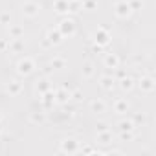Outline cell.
<instances>
[{"label":"cell","instance_id":"cell-1","mask_svg":"<svg viewBox=\"0 0 156 156\" xmlns=\"http://www.w3.org/2000/svg\"><path fill=\"white\" fill-rule=\"evenodd\" d=\"M31 70H33V62H31L30 59L18 62V72H20V74H30Z\"/></svg>","mask_w":156,"mask_h":156},{"label":"cell","instance_id":"cell-2","mask_svg":"<svg viewBox=\"0 0 156 156\" xmlns=\"http://www.w3.org/2000/svg\"><path fill=\"white\" fill-rule=\"evenodd\" d=\"M61 30H62V33H74V22L72 20H62Z\"/></svg>","mask_w":156,"mask_h":156},{"label":"cell","instance_id":"cell-3","mask_svg":"<svg viewBox=\"0 0 156 156\" xmlns=\"http://www.w3.org/2000/svg\"><path fill=\"white\" fill-rule=\"evenodd\" d=\"M24 13H26V15H30V17H33V15L37 13V4H33V2L24 4Z\"/></svg>","mask_w":156,"mask_h":156},{"label":"cell","instance_id":"cell-4","mask_svg":"<svg viewBox=\"0 0 156 156\" xmlns=\"http://www.w3.org/2000/svg\"><path fill=\"white\" fill-rule=\"evenodd\" d=\"M55 8H57L59 13L68 11V0H66V2H64V0H57V2H55Z\"/></svg>","mask_w":156,"mask_h":156},{"label":"cell","instance_id":"cell-5","mask_svg":"<svg viewBox=\"0 0 156 156\" xmlns=\"http://www.w3.org/2000/svg\"><path fill=\"white\" fill-rule=\"evenodd\" d=\"M75 142L74 140H66V142H62V149L64 151H70V152H75V147H72Z\"/></svg>","mask_w":156,"mask_h":156},{"label":"cell","instance_id":"cell-6","mask_svg":"<svg viewBox=\"0 0 156 156\" xmlns=\"http://www.w3.org/2000/svg\"><path fill=\"white\" fill-rule=\"evenodd\" d=\"M92 108H94V112H103L105 107H103L101 101H94V103H92Z\"/></svg>","mask_w":156,"mask_h":156},{"label":"cell","instance_id":"cell-7","mask_svg":"<svg viewBox=\"0 0 156 156\" xmlns=\"http://www.w3.org/2000/svg\"><path fill=\"white\" fill-rule=\"evenodd\" d=\"M121 130H132V123H130V121H129V123L123 121V123H121Z\"/></svg>","mask_w":156,"mask_h":156},{"label":"cell","instance_id":"cell-8","mask_svg":"<svg viewBox=\"0 0 156 156\" xmlns=\"http://www.w3.org/2000/svg\"><path fill=\"white\" fill-rule=\"evenodd\" d=\"M116 62H118V59H116L114 55H110V57L107 59V64H112V66H116Z\"/></svg>","mask_w":156,"mask_h":156},{"label":"cell","instance_id":"cell-9","mask_svg":"<svg viewBox=\"0 0 156 156\" xmlns=\"http://www.w3.org/2000/svg\"><path fill=\"white\" fill-rule=\"evenodd\" d=\"M125 107H127V105H125V103H118V112H121V110H123V108H125Z\"/></svg>","mask_w":156,"mask_h":156}]
</instances>
